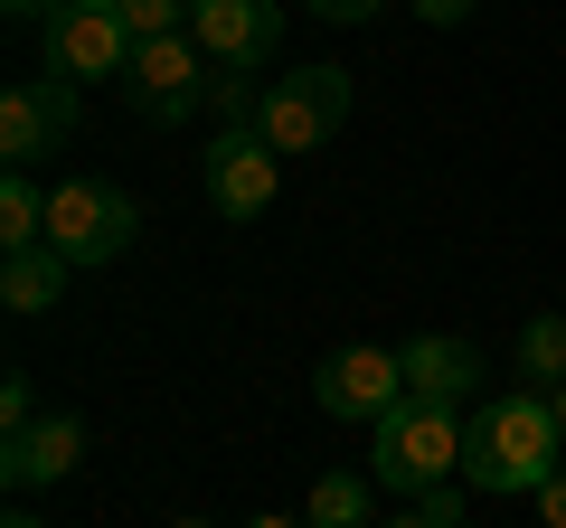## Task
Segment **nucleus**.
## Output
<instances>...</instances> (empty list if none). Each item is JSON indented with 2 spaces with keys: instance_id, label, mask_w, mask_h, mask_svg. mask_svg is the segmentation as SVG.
I'll return each instance as SVG.
<instances>
[{
  "instance_id": "obj_1",
  "label": "nucleus",
  "mask_w": 566,
  "mask_h": 528,
  "mask_svg": "<svg viewBox=\"0 0 566 528\" xmlns=\"http://www.w3.org/2000/svg\"><path fill=\"white\" fill-rule=\"evenodd\" d=\"M566 472V434H557V397L538 387H510L491 406L463 415V482L491 500H538Z\"/></svg>"
},
{
  "instance_id": "obj_2",
  "label": "nucleus",
  "mask_w": 566,
  "mask_h": 528,
  "mask_svg": "<svg viewBox=\"0 0 566 528\" xmlns=\"http://www.w3.org/2000/svg\"><path fill=\"white\" fill-rule=\"evenodd\" d=\"M368 472H378V490H406V500L444 490L453 472H463V415L406 397L387 425H368Z\"/></svg>"
},
{
  "instance_id": "obj_3",
  "label": "nucleus",
  "mask_w": 566,
  "mask_h": 528,
  "mask_svg": "<svg viewBox=\"0 0 566 528\" xmlns=\"http://www.w3.org/2000/svg\"><path fill=\"white\" fill-rule=\"evenodd\" d=\"M133 236H142L133 189H114V180H57V189H48V245H57L76 274H85V264L133 255Z\"/></svg>"
},
{
  "instance_id": "obj_4",
  "label": "nucleus",
  "mask_w": 566,
  "mask_h": 528,
  "mask_svg": "<svg viewBox=\"0 0 566 528\" xmlns=\"http://www.w3.org/2000/svg\"><path fill=\"white\" fill-rule=\"evenodd\" d=\"M349 123V66H283L255 104V133L293 161V151H322Z\"/></svg>"
},
{
  "instance_id": "obj_5",
  "label": "nucleus",
  "mask_w": 566,
  "mask_h": 528,
  "mask_svg": "<svg viewBox=\"0 0 566 528\" xmlns=\"http://www.w3.org/2000/svg\"><path fill=\"white\" fill-rule=\"evenodd\" d=\"M48 76L66 85H123L133 76V29L114 0H57L48 10Z\"/></svg>"
},
{
  "instance_id": "obj_6",
  "label": "nucleus",
  "mask_w": 566,
  "mask_h": 528,
  "mask_svg": "<svg viewBox=\"0 0 566 528\" xmlns=\"http://www.w3.org/2000/svg\"><path fill=\"white\" fill-rule=\"evenodd\" d=\"M312 397H322V415H340V425H387V415L406 406V359L397 349H331L322 368H312Z\"/></svg>"
},
{
  "instance_id": "obj_7",
  "label": "nucleus",
  "mask_w": 566,
  "mask_h": 528,
  "mask_svg": "<svg viewBox=\"0 0 566 528\" xmlns=\"http://www.w3.org/2000/svg\"><path fill=\"white\" fill-rule=\"evenodd\" d=\"M208 208H218V218H264V208H274L283 199V151L274 142H264V133H255V123H227V133H218V142H208Z\"/></svg>"
},
{
  "instance_id": "obj_8",
  "label": "nucleus",
  "mask_w": 566,
  "mask_h": 528,
  "mask_svg": "<svg viewBox=\"0 0 566 528\" xmlns=\"http://www.w3.org/2000/svg\"><path fill=\"white\" fill-rule=\"evenodd\" d=\"M208 85H218V76H208V47H199V39H142V47H133V76H123V95H133L142 123H161V133H170V123L199 114Z\"/></svg>"
},
{
  "instance_id": "obj_9",
  "label": "nucleus",
  "mask_w": 566,
  "mask_h": 528,
  "mask_svg": "<svg viewBox=\"0 0 566 528\" xmlns=\"http://www.w3.org/2000/svg\"><path fill=\"white\" fill-rule=\"evenodd\" d=\"M66 133H76V85H66V76H20L10 95H0V161H10V170L39 180L48 151H57Z\"/></svg>"
},
{
  "instance_id": "obj_10",
  "label": "nucleus",
  "mask_w": 566,
  "mask_h": 528,
  "mask_svg": "<svg viewBox=\"0 0 566 528\" xmlns=\"http://www.w3.org/2000/svg\"><path fill=\"white\" fill-rule=\"evenodd\" d=\"M189 39H199L208 66H227V76H264V66L283 57V0H199Z\"/></svg>"
},
{
  "instance_id": "obj_11",
  "label": "nucleus",
  "mask_w": 566,
  "mask_h": 528,
  "mask_svg": "<svg viewBox=\"0 0 566 528\" xmlns=\"http://www.w3.org/2000/svg\"><path fill=\"white\" fill-rule=\"evenodd\" d=\"M397 359H406V397H416V406L463 415V406H472V387H482V359H472V340H434V330H424V340H406Z\"/></svg>"
},
{
  "instance_id": "obj_12",
  "label": "nucleus",
  "mask_w": 566,
  "mask_h": 528,
  "mask_svg": "<svg viewBox=\"0 0 566 528\" xmlns=\"http://www.w3.org/2000/svg\"><path fill=\"white\" fill-rule=\"evenodd\" d=\"M76 463H85V425H76V415H39L29 434H10V444H0V482H10V490L66 482Z\"/></svg>"
},
{
  "instance_id": "obj_13",
  "label": "nucleus",
  "mask_w": 566,
  "mask_h": 528,
  "mask_svg": "<svg viewBox=\"0 0 566 528\" xmlns=\"http://www.w3.org/2000/svg\"><path fill=\"white\" fill-rule=\"evenodd\" d=\"M303 528H378V472H322L303 500Z\"/></svg>"
},
{
  "instance_id": "obj_14",
  "label": "nucleus",
  "mask_w": 566,
  "mask_h": 528,
  "mask_svg": "<svg viewBox=\"0 0 566 528\" xmlns=\"http://www.w3.org/2000/svg\"><path fill=\"white\" fill-rule=\"evenodd\" d=\"M66 274H76V264L57 255V245H29V255H0V303L10 311H48L66 293Z\"/></svg>"
},
{
  "instance_id": "obj_15",
  "label": "nucleus",
  "mask_w": 566,
  "mask_h": 528,
  "mask_svg": "<svg viewBox=\"0 0 566 528\" xmlns=\"http://www.w3.org/2000/svg\"><path fill=\"white\" fill-rule=\"evenodd\" d=\"M29 245H48V189L29 170H10L0 180V255H29Z\"/></svg>"
},
{
  "instance_id": "obj_16",
  "label": "nucleus",
  "mask_w": 566,
  "mask_h": 528,
  "mask_svg": "<svg viewBox=\"0 0 566 528\" xmlns=\"http://www.w3.org/2000/svg\"><path fill=\"white\" fill-rule=\"evenodd\" d=\"M520 378L538 387V397H557V387H566V311H528V330H520Z\"/></svg>"
},
{
  "instance_id": "obj_17",
  "label": "nucleus",
  "mask_w": 566,
  "mask_h": 528,
  "mask_svg": "<svg viewBox=\"0 0 566 528\" xmlns=\"http://www.w3.org/2000/svg\"><path fill=\"white\" fill-rule=\"evenodd\" d=\"M114 10L133 29V47L142 39H189V20H199V0H114Z\"/></svg>"
},
{
  "instance_id": "obj_18",
  "label": "nucleus",
  "mask_w": 566,
  "mask_h": 528,
  "mask_svg": "<svg viewBox=\"0 0 566 528\" xmlns=\"http://www.w3.org/2000/svg\"><path fill=\"white\" fill-rule=\"evenodd\" d=\"M378 528H463V500H453V482H444V490H424L406 519H378Z\"/></svg>"
},
{
  "instance_id": "obj_19",
  "label": "nucleus",
  "mask_w": 566,
  "mask_h": 528,
  "mask_svg": "<svg viewBox=\"0 0 566 528\" xmlns=\"http://www.w3.org/2000/svg\"><path fill=\"white\" fill-rule=\"evenodd\" d=\"M29 425H39V387H29V378H0V444L29 434Z\"/></svg>"
},
{
  "instance_id": "obj_20",
  "label": "nucleus",
  "mask_w": 566,
  "mask_h": 528,
  "mask_svg": "<svg viewBox=\"0 0 566 528\" xmlns=\"http://www.w3.org/2000/svg\"><path fill=\"white\" fill-rule=\"evenodd\" d=\"M312 20H331V29H359V20H378L387 0H303Z\"/></svg>"
},
{
  "instance_id": "obj_21",
  "label": "nucleus",
  "mask_w": 566,
  "mask_h": 528,
  "mask_svg": "<svg viewBox=\"0 0 566 528\" xmlns=\"http://www.w3.org/2000/svg\"><path fill=\"white\" fill-rule=\"evenodd\" d=\"M472 10H482V0H416V20H424V29H463Z\"/></svg>"
},
{
  "instance_id": "obj_22",
  "label": "nucleus",
  "mask_w": 566,
  "mask_h": 528,
  "mask_svg": "<svg viewBox=\"0 0 566 528\" xmlns=\"http://www.w3.org/2000/svg\"><path fill=\"white\" fill-rule=\"evenodd\" d=\"M538 528H566V472H557V482L538 490Z\"/></svg>"
},
{
  "instance_id": "obj_23",
  "label": "nucleus",
  "mask_w": 566,
  "mask_h": 528,
  "mask_svg": "<svg viewBox=\"0 0 566 528\" xmlns=\"http://www.w3.org/2000/svg\"><path fill=\"white\" fill-rule=\"evenodd\" d=\"M0 10H10V20H48V10H57V0H0Z\"/></svg>"
},
{
  "instance_id": "obj_24",
  "label": "nucleus",
  "mask_w": 566,
  "mask_h": 528,
  "mask_svg": "<svg viewBox=\"0 0 566 528\" xmlns=\"http://www.w3.org/2000/svg\"><path fill=\"white\" fill-rule=\"evenodd\" d=\"M0 528H48V519H29V509H10V519H0Z\"/></svg>"
},
{
  "instance_id": "obj_25",
  "label": "nucleus",
  "mask_w": 566,
  "mask_h": 528,
  "mask_svg": "<svg viewBox=\"0 0 566 528\" xmlns=\"http://www.w3.org/2000/svg\"><path fill=\"white\" fill-rule=\"evenodd\" d=\"M245 528H303V519H283V509H274V519H245Z\"/></svg>"
},
{
  "instance_id": "obj_26",
  "label": "nucleus",
  "mask_w": 566,
  "mask_h": 528,
  "mask_svg": "<svg viewBox=\"0 0 566 528\" xmlns=\"http://www.w3.org/2000/svg\"><path fill=\"white\" fill-rule=\"evenodd\" d=\"M557 434H566V387H557Z\"/></svg>"
},
{
  "instance_id": "obj_27",
  "label": "nucleus",
  "mask_w": 566,
  "mask_h": 528,
  "mask_svg": "<svg viewBox=\"0 0 566 528\" xmlns=\"http://www.w3.org/2000/svg\"><path fill=\"white\" fill-rule=\"evenodd\" d=\"M180 528H208V519H180Z\"/></svg>"
},
{
  "instance_id": "obj_28",
  "label": "nucleus",
  "mask_w": 566,
  "mask_h": 528,
  "mask_svg": "<svg viewBox=\"0 0 566 528\" xmlns=\"http://www.w3.org/2000/svg\"><path fill=\"white\" fill-rule=\"evenodd\" d=\"M463 528H472V519H463Z\"/></svg>"
}]
</instances>
